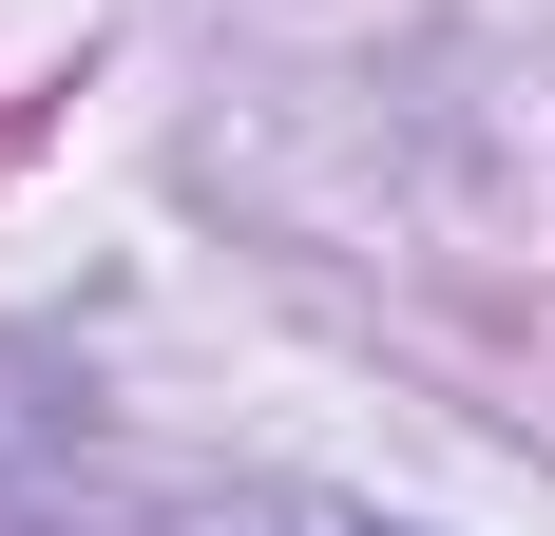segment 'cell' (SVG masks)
I'll list each match as a JSON object with an SVG mask.
<instances>
[{"label":"cell","mask_w":555,"mask_h":536,"mask_svg":"<svg viewBox=\"0 0 555 536\" xmlns=\"http://www.w3.org/2000/svg\"><path fill=\"white\" fill-rule=\"evenodd\" d=\"M154 536H402V518H345V498H287V480H230V498H172Z\"/></svg>","instance_id":"obj_1"}]
</instances>
